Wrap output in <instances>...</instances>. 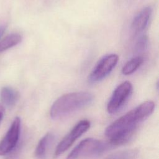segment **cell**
<instances>
[{"instance_id": "cell-14", "label": "cell", "mask_w": 159, "mask_h": 159, "mask_svg": "<svg viewBox=\"0 0 159 159\" xmlns=\"http://www.w3.org/2000/svg\"><path fill=\"white\" fill-rule=\"evenodd\" d=\"M4 115V108L1 104H0V124L2 120Z\"/></svg>"}, {"instance_id": "cell-12", "label": "cell", "mask_w": 159, "mask_h": 159, "mask_svg": "<svg viewBox=\"0 0 159 159\" xmlns=\"http://www.w3.org/2000/svg\"><path fill=\"white\" fill-rule=\"evenodd\" d=\"M143 59L142 57H136L132 58L123 66L122 73L124 75H129L134 73L142 64Z\"/></svg>"}, {"instance_id": "cell-1", "label": "cell", "mask_w": 159, "mask_h": 159, "mask_svg": "<svg viewBox=\"0 0 159 159\" xmlns=\"http://www.w3.org/2000/svg\"><path fill=\"white\" fill-rule=\"evenodd\" d=\"M155 103L147 101L132 109L109 125L105 135L111 145H120L127 142L139 126L153 112Z\"/></svg>"}, {"instance_id": "cell-6", "label": "cell", "mask_w": 159, "mask_h": 159, "mask_svg": "<svg viewBox=\"0 0 159 159\" xmlns=\"http://www.w3.org/2000/svg\"><path fill=\"white\" fill-rule=\"evenodd\" d=\"M89 128L90 122L89 120L84 119L78 122L58 144L54 153V157H57L66 151L73 145L75 141Z\"/></svg>"}, {"instance_id": "cell-5", "label": "cell", "mask_w": 159, "mask_h": 159, "mask_svg": "<svg viewBox=\"0 0 159 159\" xmlns=\"http://www.w3.org/2000/svg\"><path fill=\"white\" fill-rule=\"evenodd\" d=\"M119 60L117 55L112 53L102 58L88 76L89 83H94L102 80L115 68Z\"/></svg>"}, {"instance_id": "cell-15", "label": "cell", "mask_w": 159, "mask_h": 159, "mask_svg": "<svg viewBox=\"0 0 159 159\" xmlns=\"http://www.w3.org/2000/svg\"><path fill=\"white\" fill-rule=\"evenodd\" d=\"M5 26H1L0 27V37L2 35V34L4 33V30H5Z\"/></svg>"}, {"instance_id": "cell-2", "label": "cell", "mask_w": 159, "mask_h": 159, "mask_svg": "<svg viewBox=\"0 0 159 159\" xmlns=\"http://www.w3.org/2000/svg\"><path fill=\"white\" fill-rule=\"evenodd\" d=\"M93 96L86 91L73 92L62 95L52 104L50 114L52 119H59L89 105Z\"/></svg>"}, {"instance_id": "cell-10", "label": "cell", "mask_w": 159, "mask_h": 159, "mask_svg": "<svg viewBox=\"0 0 159 159\" xmlns=\"http://www.w3.org/2000/svg\"><path fill=\"white\" fill-rule=\"evenodd\" d=\"M0 98L2 102L5 106L7 107H12L17 102L19 98V94L14 89L6 86L1 89Z\"/></svg>"}, {"instance_id": "cell-11", "label": "cell", "mask_w": 159, "mask_h": 159, "mask_svg": "<svg viewBox=\"0 0 159 159\" xmlns=\"http://www.w3.org/2000/svg\"><path fill=\"white\" fill-rule=\"evenodd\" d=\"M22 40V37L19 34H11L4 37L0 41V52H4L19 43Z\"/></svg>"}, {"instance_id": "cell-13", "label": "cell", "mask_w": 159, "mask_h": 159, "mask_svg": "<svg viewBox=\"0 0 159 159\" xmlns=\"http://www.w3.org/2000/svg\"><path fill=\"white\" fill-rule=\"evenodd\" d=\"M148 38L146 35H143L140 37L138 40L136 45H135V50L137 52H143L144 51L148 46Z\"/></svg>"}, {"instance_id": "cell-8", "label": "cell", "mask_w": 159, "mask_h": 159, "mask_svg": "<svg viewBox=\"0 0 159 159\" xmlns=\"http://www.w3.org/2000/svg\"><path fill=\"white\" fill-rule=\"evenodd\" d=\"M152 9L147 6L142 9L134 18L132 22V29L134 32L139 33L142 32L148 25L151 17Z\"/></svg>"}, {"instance_id": "cell-7", "label": "cell", "mask_w": 159, "mask_h": 159, "mask_svg": "<svg viewBox=\"0 0 159 159\" xmlns=\"http://www.w3.org/2000/svg\"><path fill=\"white\" fill-rule=\"evenodd\" d=\"M20 119L19 117H16L0 142V155H7L16 148L20 137Z\"/></svg>"}, {"instance_id": "cell-9", "label": "cell", "mask_w": 159, "mask_h": 159, "mask_svg": "<svg viewBox=\"0 0 159 159\" xmlns=\"http://www.w3.org/2000/svg\"><path fill=\"white\" fill-rule=\"evenodd\" d=\"M53 139L54 135L51 132L47 133L40 139L35 150V155L37 158H45L48 148L52 144Z\"/></svg>"}, {"instance_id": "cell-4", "label": "cell", "mask_w": 159, "mask_h": 159, "mask_svg": "<svg viewBox=\"0 0 159 159\" xmlns=\"http://www.w3.org/2000/svg\"><path fill=\"white\" fill-rule=\"evenodd\" d=\"M132 91V85L129 81H126L118 85L107 103V112L111 114L117 112L127 101Z\"/></svg>"}, {"instance_id": "cell-3", "label": "cell", "mask_w": 159, "mask_h": 159, "mask_svg": "<svg viewBox=\"0 0 159 159\" xmlns=\"http://www.w3.org/2000/svg\"><path fill=\"white\" fill-rule=\"evenodd\" d=\"M109 148V143L93 138L82 140L68 155L66 159H82L98 156Z\"/></svg>"}]
</instances>
